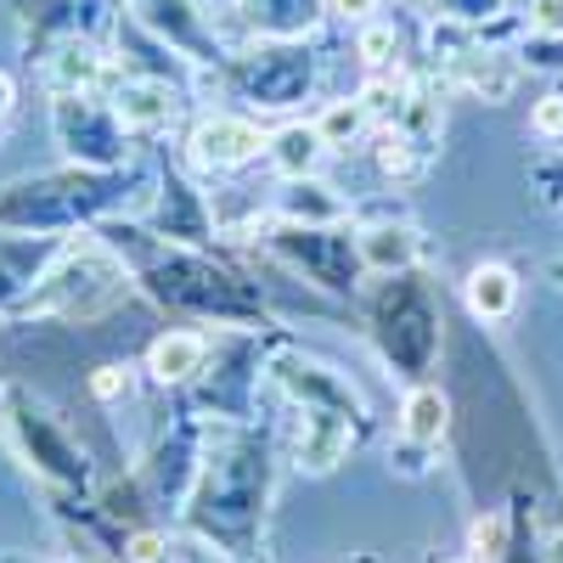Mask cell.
<instances>
[{"mask_svg": "<svg viewBox=\"0 0 563 563\" xmlns=\"http://www.w3.org/2000/svg\"><path fill=\"white\" fill-rule=\"evenodd\" d=\"M12 102H18V90H12V79H7V74H0V124L12 119Z\"/></svg>", "mask_w": 563, "mask_h": 563, "instance_id": "cell-20", "label": "cell"}, {"mask_svg": "<svg viewBox=\"0 0 563 563\" xmlns=\"http://www.w3.org/2000/svg\"><path fill=\"white\" fill-rule=\"evenodd\" d=\"M265 153H271V164L288 175V180H310L316 164H321V153H327V141L316 135V124H288V130L271 135Z\"/></svg>", "mask_w": 563, "mask_h": 563, "instance_id": "cell-3", "label": "cell"}, {"mask_svg": "<svg viewBox=\"0 0 563 563\" xmlns=\"http://www.w3.org/2000/svg\"><path fill=\"white\" fill-rule=\"evenodd\" d=\"M474 547H490V552H496V547H501V525H496V519H490V525H474Z\"/></svg>", "mask_w": 563, "mask_h": 563, "instance_id": "cell-19", "label": "cell"}, {"mask_svg": "<svg viewBox=\"0 0 563 563\" xmlns=\"http://www.w3.org/2000/svg\"><path fill=\"white\" fill-rule=\"evenodd\" d=\"M339 451H344V429H339V417H321V422H316V440L305 445V467H310V474H327V467L339 462Z\"/></svg>", "mask_w": 563, "mask_h": 563, "instance_id": "cell-9", "label": "cell"}, {"mask_svg": "<svg viewBox=\"0 0 563 563\" xmlns=\"http://www.w3.org/2000/svg\"><path fill=\"white\" fill-rule=\"evenodd\" d=\"M158 552H164V541H158V536H135V541H130V558H135V563H153Z\"/></svg>", "mask_w": 563, "mask_h": 563, "instance_id": "cell-18", "label": "cell"}, {"mask_svg": "<svg viewBox=\"0 0 563 563\" xmlns=\"http://www.w3.org/2000/svg\"><path fill=\"white\" fill-rule=\"evenodd\" d=\"M113 113H119L124 130H164L175 119V97L158 79H124L113 90Z\"/></svg>", "mask_w": 563, "mask_h": 563, "instance_id": "cell-2", "label": "cell"}, {"mask_svg": "<svg viewBox=\"0 0 563 563\" xmlns=\"http://www.w3.org/2000/svg\"><path fill=\"white\" fill-rule=\"evenodd\" d=\"M203 339L198 333H164V339H153V350H147V372L158 384H186L192 372L203 366Z\"/></svg>", "mask_w": 563, "mask_h": 563, "instance_id": "cell-6", "label": "cell"}, {"mask_svg": "<svg viewBox=\"0 0 563 563\" xmlns=\"http://www.w3.org/2000/svg\"><path fill=\"white\" fill-rule=\"evenodd\" d=\"M97 74H102L97 52H63V57H57V68H52L57 90H74V85H97Z\"/></svg>", "mask_w": 563, "mask_h": 563, "instance_id": "cell-11", "label": "cell"}, {"mask_svg": "<svg viewBox=\"0 0 563 563\" xmlns=\"http://www.w3.org/2000/svg\"><path fill=\"white\" fill-rule=\"evenodd\" d=\"M366 102L361 97H344V102H327L321 113H316V135L327 141V147H350V141L366 130Z\"/></svg>", "mask_w": 563, "mask_h": 563, "instance_id": "cell-8", "label": "cell"}, {"mask_svg": "<svg viewBox=\"0 0 563 563\" xmlns=\"http://www.w3.org/2000/svg\"><path fill=\"white\" fill-rule=\"evenodd\" d=\"M552 563H563V536H558V541H552Z\"/></svg>", "mask_w": 563, "mask_h": 563, "instance_id": "cell-21", "label": "cell"}, {"mask_svg": "<svg viewBox=\"0 0 563 563\" xmlns=\"http://www.w3.org/2000/svg\"><path fill=\"white\" fill-rule=\"evenodd\" d=\"M327 12H333V18H350V23H372L378 0H327Z\"/></svg>", "mask_w": 563, "mask_h": 563, "instance_id": "cell-16", "label": "cell"}, {"mask_svg": "<svg viewBox=\"0 0 563 563\" xmlns=\"http://www.w3.org/2000/svg\"><path fill=\"white\" fill-rule=\"evenodd\" d=\"M265 147H271V141L260 135V124L231 119V113H214V119H203L192 130V158L209 164V169H238V164L260 158Z\"/></svg>", "mask_w": 563, "mask_h": 563, "instance_id": "cell-1", "label": "cell"}, {"mask_svg": "<svg viewBox=\"0 0 563 563\" xmlns=\"http://www.w3.org/2000/svg\"><path fill=\"white\" fill-rule=\"evenodd\" d=\"M445 422H451V400L440 389H411L406 406H400V434L411 445H440L445 434Z\"/></svg>", "mask_w": 563, "mask_h": 563, "instance_id": "cell-7", "label": "cell"}, {"mask_svg": "<svg viewBox=\"0 0 563 563\" xmlns=\"http://www.w3.org/2000/svg\"><path fill=\"white\" fill-rule=\"evenodd\" d=\"M395 29L389 23H361V63L366 68H384V63H395Z\"/></svg>", "mask_w": 563, "mask_h": 563, "instance_id": "cell-12", "label": "cell"}, {"mask_svg": "<svg viewBox=\"0 0 563 563\" xmlns=\"http://www.w3.org/2000/svg\"><path fill=\"white\" fill-rule=\"evenodd\" d=\"M512 305H519V276H512L507 265H479L474 276H467V310L474 316L501 321V316H512Z\"/></svg>", "mask_w": 563, "mask_h": 563, "instance_id": "cell-5", "label": "cell"}, {"mask_svg": "<svg viewBox=\"0 0 563 563\" xmlns=\"http://www.w3.org/2000/svg\"><path fill=\"white\" fill-rule=\"evenodd\" d=\"M530 29L541 40H563V0H530Z\"/></svg>", "mask_w": 563, "mask_h": 563, "instance_id": "cell-13", "label": "cell"}, {"mask_svg": "<svg viewBox=\"0 0 563 563\" xmlns=\"http://www.w3.org/2000/svg\"><path fill=\"white\" fill-rule=\"evenodd\" d=\"M355 254H361L366 271L389 276V271H406L417 260V238H411L406 225H366L361 238H355Z\"/></svg>", "mask_w": 563, "mask_h": 563, "instance_id": "cell-4", "label": "cell"}, {"mask_svg": "<svg viewBox=\"0 0 563 563\" xmlns=\"http://www.w3.org/2000/svg\"><path fill=\"white\" fill-rule=\"evenodd\" d=\"M378 169H384V175H406V169H411V141H406V135H384Z\"/></svg>", "mask_w": 563, "mask_h": 563, "instance_id": "cell-15", "label": "cell"}, {"mask_svg": "<svg viewBox=\"0 0 563 563\" xmlns=\"http://www.w3.org/2000/svg\"><path fill=\"white\" fill-rule=\"evenodd\" d=\"M467 85H474L485 102H501L507 90H512V68H496V57L485 52V57H474V63H467Z\"/></svg>", "mask_w": 563, "mask_h": 563, "instance_id": "cell-10", "label": "cell"}, {"mask_svg": "<svg viewBox=\"0 0 563 563\" xmlns=\"http://www.w3.org/2000/svg\"><path fill=\"white\" fill-rule=\"evenodd\" d=\"M119 389H124V372H119V366H102V372H97V395H102V400H113Z\"/></svg>", "mask_w": 563, "mask_h": 563, "instance_id": "cell-17", "label": "cell"}, {"mask_svg": "<svg viewBox=\"0 0 563 563\" xmlns=\"http://www.w3.org/2000/svg\"><path fill=\"white\" fill-rule=\"evenodd\" d=\"M530 130L547 135V141H558V135H563V97H541L536 113H530Z\"/></svg>", "mask_w": 563, "mask_h": 563, "instance_id": "cell-14", "label": "cell"}]
</instances>
